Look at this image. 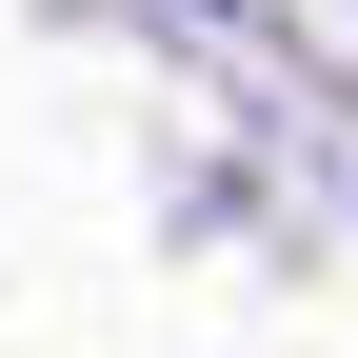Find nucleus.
<instances>
[{"label":"nucleus","instance_id":"obj_1","mask_svg":"<svg viewBox=\"0 0 358 358\" xmlns=\"http://www.w3.org/2000/svg\"><path fill=\"white\" fill-rule=\"evenodd\" d=\"M199 20H239V0H199Z\"/></svg>","mask_w":358,"mask_h":358}]
</instances>
